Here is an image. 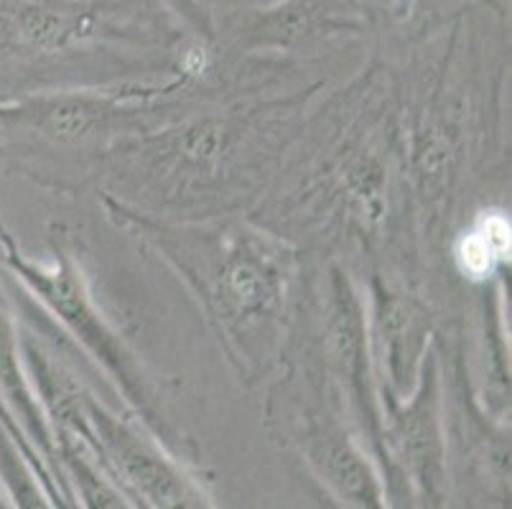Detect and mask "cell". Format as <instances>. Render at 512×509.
I'll use <instances>...</instances> for the list:
<instances>
[{
	"instance_id": "obj_11",
	"label": "cell",
	"mask_w": 512,
	"mask_h": 509,
	"mask_svg": "<svg viewBox=\"0 0 512 509\" xmlns=\"http://www.w3.org/2000/svg\"><path fill=\"white\" fill-rule=\"evenodd\" d=\"M6 492H3V487H0V507H8V504H11V502H6Z\"/></svg>"
},
{
	"instance_id": "obj_5",
	"label": "cell",
	"mask_w": 512,
	"mask_h": 509,
	"mask_svg": "<svg viewBox=\"0 0 512 509\" xmlns=\"http://www.w3.org/2000/svg\"><path fill=\"white\" fill-rule=\"evenodd\" d=\"M365 308L347 273L334 268L329 273L327 321H324V370L332 377L339 398L360 418L375 454L383 459V410L372 390V359L367 342Z\"/></svg>"
},
{
	"instance_id": "obj_1",
	"label": "cell",
	"mask_w": 512,
	"mask_h": 509,
	"mask_svg": "<svg viewBox=\"0 0 512 509\" xmlns=\"http://www.w3.org/2000/svg\"><path fill=\"white\" fill-rule=\"evenodd\" d=\"M148 235L202 298L227 354L245 372L260 367L286 314L296 275L293 252L255 227L186 230L151 224Z\"/></svg>"
},
{
	"instance_id": "obj_3",
	"label": "cell",
	"mask_w": 512,
	"mask_h": 509,
	"mask_svg": "<svg viewBox=\"0 0 512 509\" xmlns=\"http://www.w3.org/2000/svg\"><path fill=\"white\" fill-rule=\"evenodd\" d=\"M441 377L436 354L423 359L416 387L406 398L385 400L383 459L385 492L395 479L411 487L423 504L446 499V428L441 418Z\"/></svg>"
},
{
	"instance_id": "obj_4",
	"label": "cell",
	"mask_w": 512,
	"mask_h": 509,
	"mask_svg": "<svg viewBox=\"0 0 512 509\" xmlns=\"http://www.w3.org/2000/svg\"><path fill=\"white\" fill-rule=\"evenodd\" d=\"M309 375L311 395L304 403L293 408V443L299 446L306 464L314 469L321 482L327 484L342 502L355 507H383L385 484L377 476L375 466L365 456L360 443L352 438L347 426L342 423V413L337 408L339 390L334 387L332 377L324 370V390L316 385L314 372Z\"/></svg>"
},
{
	"instance_id": "obj_2",
	"label": "cell",
	"mask_w": 512,
	"mask_h": 509,
	"mask_svg": "<svg viewBox=\"0 0 512 509\" xmlns=\"http://www.w3.org/2000/svg\"><path fill=\"white\" fill-rule=\"evenodd\" d=\"M0 245H3V260L13 278L21 280L23 288L34 293L36 301L44 303L51 314L57 316V321H62L72 331L74 339L87 349V354L97 364H102V370L118 385L125 400L138 410V415H143L146 426L161 436L166 426L158 413L151 380L143 372L141 362L115 334L113 326L107 324L105 316L97 311L72 255L57 247L51 265H39L26 258L23 252H18L8 232L0 235Z\"/></svg>"
},
{
	"instance_id": "obj_6",
	"label": "cell",
	"mask_w": 512,
	"mask_h": 509,
	"mask_svg": "<svg viewBox=\"0 0 512 509\" xmlns=\"http://www.w3.org/2000/svg\"><path fill=\"white\" fill-rule=\"evenodd\" d=\"M431 316L416 298L372 286V339L370 359L385 380L388 400L406 398L416 387L423 359L428 354ZM385 400V398H383Z\"/></svg>"
},
{
	"instance_id": "obj_8",
	"label": "cell",
	"mask_w": 512,
	"mask_h": 509,
	"mask_svg": "<svg viewBox=\"0 0 512 509\" xmlns=\"http://www.w3.org/2000/svg\"><path fill=\"white\" fill-rule=\"evenodd\" d=\"M0 398L18 420V426L23 428L31 446L39 451L44 464H54V436H51L49 420H46L44 410L26 380V372H23L18 326L13 321L3 288H0Z\"/></svg>"
},
{
	"instance_id": "obj_10",
	"label": "cell",
	"mask_w": 512,
	"mask_h": 509,
	"mask_svg": "<svg viewBox=\"0 0 512 509\" xmlns=\"http://www.w3.org/2000/svg\"><path fill=\"white\" fill-rule=\"evenodd\" d=\"M0 423H3V426H6L8 431H11V436L16 438L18 446L23 448V454L29 456L31 466H34L36 476H39V482H41V487H44V492H46V497H49V502H51V504H59V502H62V489H59V484L54 482V476H51L49 466L44 464V459H41L39 451H36V448L31 446V441H29V438H26V433H23V428L18 426V420L13 418L11 410L6 408V403H3V398H0Z\"/></svg>"
},
{
	"instance_id": "obj_7",
	"label": "cell",
	"mask_w": 512,
	"mask_h": 509,
	"mask_svg": "<svg viewBox=\"0 0 512 509\" xmlns=\"http://www.w3.org/2000/svg\"><path fill=\"white\" fill-rule=\"evenodd\" d=\"M133 110L118 97L49 95L0 102V130H29L54 146H74L130 130Z\"/></svg>"
},
{
	"instance_id": "obj_9",
	"label": "cell",
	"mask_w": 512,
	"mask_h": 509,
	"mask_svg": "<svg viewBox=\"0 0 512 509\" xmlns=\"http://www.w3.org/2000/svg\"><path fill=\"white\" fill-rule=\"evenodd\" d=\"M0 487L13 507H51L39 476L16 438L0 423Z\"/></svg>"
}]
</instances>
